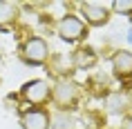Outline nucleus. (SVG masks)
<instances>
[{"label": "nucleus", "mask_w": 132, "mask_h": 129, "mask_svg": "<svg viewBox=\"0 0 132 129\" xmlns=\"http://www.w3.org/2000/svg\"><path fill=\"white\" fill-rule=\"evenodd\" d=\"M123 129H132V114H130V116H128V118L123 120Z\"/></svg>", "instance_id": "13"}, {"label": "nucleus", "mask_w": 132, "mask_h": 129, "mask_svg": "<svg viewBox=\"0 0 132 129\" xmlns=\"http://www.w3.org/2000/svg\"><path fill=\"white\" fill-rule=\"evenodd\" d=\"M20 98L27 105H45V102L52 98V87H49V82L45 80H29L22 85L20 89Z\"/></svg>", "instance_id": "3"}, {"label": "nucleus", "mask_w": 132, "mask_h": 129, "mask_svg": "<svg viewBox=\"0 0 132 129\" xmlns=\"http://www.w3.org/2000/svg\"><path fill=\"white\" fill-rule=\"evenodd\" d=\"M94 62H96V54H94V49H90V47H78L76 51L72 54V65L76 69H90Z\"/></svg>", "instance_id": "9"}, {"label": "nucleus", "mask_w": 132, "mask_h": 129, "mask_svg": "<svg viewBox=\"0 0 132 129\" xmlns=\"http://www.w3.org/2000/svg\"><path fill=\"white\" fill-rule=\"evenodd\" d=\"M125 40H128V42L132 45V31H128V36H125Z\"/></svg>", "instance_id": "14"}, {"label": "nucleus", "mask_w": 132, "mask_h": 129, "mask_svg": "<svg viewBox=\"0 0 132 129\" xmlns=\"http://www.w3.org/2000/svg\"><path fill=\"white\" fill-rule=\"evenodd\" d=\"M81 16L85 18L83 22H90L94 27L105 25L108 22V5H103V2H83L81 5Z\"/></svg>", "instance_id": "6"}, {"label": "nucleus", "mask_w": 132, "mask_h": 129, "mask_svg": "<svg viewBox=\"0 0 132 129\" xmlns=\"http://www.w3.org/2000/svg\"><path fill=\"white\" fill-rule=\"evenodd\" d=\"M117 14H123V16H128V14H132V0H117V2H112L110 5Z\"/></svg>", "instance_id": "12"}, {"label": "nucleus", "mask_w": 132, "mask_h": 129, "mask_svg": "<svg viewBox=\"0 0 132 129\" xmlns=\"http://www.w3.org/2000/svg\"><path fill=\"white\" fill-rule=\"evenodd\" d=\"M112 71L117 78H132V51H117L112 56Z\"/></svg>", "instance_id": "8"}, {"label": "nucleus", "mask_w": 132, "mask_h": 129, "mask_svg": "<svg viewBox=\"0 0 132 129\" xmlns=\"http://www.w3.org/2000/svg\"><path fill=\"white\" fill-rule=\"evenodd\" d=\"M20 54L25 58V62H29V65H43V62L47 60V56H49V47H47V42H45V38L34 36V38H27L25 40Z\"/></svg>", "instance_id": "4"}, {"label": "nucleus", "mask_w": 132, "mask_h": 129, "mask_svg": "<svg viewBox=\"0 0 132 129\" xmlns=\"http://www.w3.org/2000/svg\"><path fill=\"white\" fill-rule=\"evenodd\" d=\"M56 31H58V36H61L63 40L76 42V40H81V38L87 34V27H85V22H83V18H81V16L67 14V16H63L61 20H58Z\"/></svg>", "instance_id": "1"}, {"label": "nucleus", "mask_w": 132, "mask_h": 129, "mask_svg": "<svg viewBox=\"0 0 132 129\" xmlns=\"http://www.w3.org/2000/svg\"><path fill=\"white\" fill-rule=\"evenodd\" d=\"M16 16H18V7L14 2H0V27H7L9 22H14Z\"/></svg>", "instance_id": "11"}, {"label": "nucleus", "mask_w": 132, "mask_h": 129, "mask_svg": "<svg viewBox=\"0 0 132 129\" xmlns=\"http://www.w3.org/2000/svg\"><path fill=\"white\" fill-rule=\"evenodd\" d=\"M132 107V96L128 94V89H119V91H112L105 98V109L110 114H123Z\"/></svg>", "instance_id": "7"}, {"label": "nucleus", "mask_w": 132, "mask_h": 129, "mask_svg": "<svg viewBox=\"0 0 132 129\" xmlns=\"http://www.w3.org/2000/svg\"><path fill=\"white\" fill-rule=\"evenodd\" d=\"M22 129H49V114L43 107H31L20 116Z\"/></svg>", "instance_id": "5"}, {"label": "nucleus", "mask_w": 132, "mask_h": 129, "mask_svg": "<svg viewBox=\"0 0 132 129\" xmlns=\"http://www.w3.org/2000/svg\"><path fill=\"white\" fill-rule=\"evenodd\" d=\"M49 127L52 129H76V122H74V116L72 114H67V111H56L49 118Z\"/></svg>", "instance_id": "10"}, {"label": "nucleus", "mask_w": 132, "mask_h": 129, "mask_svg": "<svg viewBox=\"0 0 132 129\" xmlns=\"http://www.w3.org/2000/svg\"><path fill=\"white\" fill-rule=\"evenodd\" d=\"M78 94H81L78 91V85L67 80V78H61L54 85V89H52V98L61 107V111H67V107H74V102L78 100Z\"/></svg>", "instance_id": "2"}]
</instances>
